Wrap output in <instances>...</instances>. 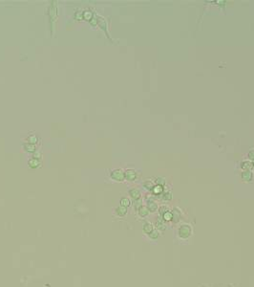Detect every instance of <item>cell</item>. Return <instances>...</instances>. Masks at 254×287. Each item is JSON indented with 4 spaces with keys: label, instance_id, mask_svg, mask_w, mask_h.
Returning a JSON list of instances; mask_svg holds the SVG:
<instances>
[{
    "label": "cell",
    "instance_id": "1",
    "mask_svg": "<svg viewBox=\"0 0 254 287\" xmlns=\"http://www.w3.org/2000/svg\"><path fill=\"white\" fill-rule=\"evenodd\" d=\"M193 236V227L188 223H184L177 229V236L181 240H187Z\"/></svg>",
    "mask_w": 254,
    "mask_h": 287
},
{
    "label": "cell",
    "instance_id": "2",
    "mask_svg": "<svg viewBox=\"0 0 254 287\" xmlns=\"http://www.w3.org/2000/svg\"><path fill=\"white\" fill-rule=\"evenodd\" d=\"M110 177L112 180H114L116 182H123L125 180L124 171L121 168H117L112 170V172L110 173Z\"/></svg>",
    "mask_w": 254,
    "mask_h": 287
},
{
    "label": "cell",
    "instance_id": "3",
    "mask_svg": "<svg viewBox=\"0 0 254 287\" xmlns=\"http://www.w3.org/2000/svg\"><path fill=\"white\" fill-rule=\"evenodd\" d=\"M171 212H172V216H173L172 217L171 222H173L174 224H177L180 220L182 219V210L178 207H174L173 209H172Z\"/></svg>",
    "mask_w": 254,
    "mask_h": 287
},
{
    "label": "cell",
    "instance_id": "4",
    "mask_svg": "<svg viewBox=\"0 0 254 287\" xmlns=\"http://www.w3.org/2000/svg\"><path fill=\"white\" fill-rule=\"evenodd\" d=\"M124 174H125V180L129 182H134L136 181L137 178H138V173L135 169H132V168H128L126 170L124 171Z\"/></svg>",
    "mask_w": 254,
    "mask_h": 287
},
{
    "label": "cell",
    "instance_id": "5",
    "mask_svg": "<svg viewBox=\"0 0 254 287\" xmlns=\"http://www.w3.org/2000/svg\"><path fill=\"white\" fill-rule=\"evenodd\" d=\"M146 207L150 212H156L159 210V205L153 198H148L146 200Z\"/></svg>",
    "mask_w": 254,
    "mask_h": 287
},
{
    "label": "cell",
    "instance_id": "6",
    "mask_svg": "<svg viewBox=\"0 0 254 287\" xmlns=\"http://www.w3.org/2000/svg\"><path fill=\"white\" fill-rule=\"evenodd\" d=\"M253 172L252 170H243L241 173V179L242 181L245 183H251L253 181Z\"/></svg>",
    "mask_w": 254,
    "mask_h": 287
},
{
    "label": "cell",
    "instance_id": "7",
    "mask_svg": "<svg viewBox=\"0 0 254 287\" xmlns=\"http://www.w3.org/2000/svg\"><path fill=\"white\" fill-rule=\"evenodd\" d=\"M156 228H155V225L149 221H145L143 225V234H145L146 236H148L149 234H151L153 231H154Z\"/></svg>",
    "mask_w": 254,
    "mask_h": 287
},
{
    "label": "cell",
    "instance_id": "8",
    "mask_svg": "<svg viewBox=\"0 0 254 287\" xmlns=\"http://www.w3.org/2000/svg\"><path fill=\"white\" fill-rule=\"evenodd\" d=\"M128 193H129L130 197L133 199V200H139V199L141 198V192L139 188H132L128 190Z\"/></svg>",
    "mask_w": 254,
    "mask_h": 287
},
{
    "label": "cell",
    "instance_id": "9",
    "mask_svg": "<svg viewBox=\"0 0 254 287\" xmlns=\"http://www.w3.org/2000/svg\"><path fill=\"white\" fill-rule=\"evenodd\" d=\"M155 226H156V229L160 232H164L166 230V228H167V227H166V224H165V221L163 220L160 216L158 218L157 221H156Z\"/></svg>",
    "mask_w": 254,
    "mask_h": 287
},
{
    "label": "cell",
    "instance_id": "10",
    "mask_svg": "<svg viewBox=\"0 0 254 287\" xmlns=\"http://www.w3.org/2000/svg\"><path fill=\"white\" fill-rule=\"evenodd\" d=\"M127 212H128L127 208L122 207L121 205L115 209V214H116L117 216H119V217H124L125 215L127 214Z\"/></svg>",
    "mask_w": 254,
    "mask_h": 287
},
{
    "label": "cell",
    "instance_id": "11",
    "mask_svg": "<svg viewBox=\"0 0 254 287\" xmlns=\"http://www.w3.org/2000/svg\"><path fill=\"white\" fill-rule=\"evenodd\" d=\"M137 212H138V215H139V216H140L141 218H143V219L146 218L149 215V214H150V212L148 210V209H147V207L144 206V205H143V206H141L140 209L137 210Z\"/></svg>",
    "mask_w": 254,
    "mask_h": 287
},
{
    "label": "cell",
    "instance_id": "12",
    "mask_svg": "<svg viewBox=\"0 0 254 287\" xmlns=\"http://www.w3.org/2000/svg\"><path fill=\"white\" fill-rule=\"evenodd\" d=\"M151 191L154 195H162L163 193V191H164V188L159 185H155Z\"/></svg>",
    "mask_w": 254,
    "mask_h": 287
},
{
    "label": "cell",
    "instance_id": "13",
    "mask_svg": "<svg viewBox=\"0 0 254 287\" xmlns=\"http://www.w3.org/2000/svg\"><path fill=\"white\" fill-rule=\"evenodd\" d=\"M240 166H241V168L243 170H251V168H253L252 163H251L250 161H243Z\"/></svg>",
    "mask_w": 254,
    "mask_h": 287
},
{
    "label": "cell",
    "instance_id": "14",
    "mask_svg": "<svg viewBox=\"0 0 254 287\" xmlns=\"http://www.w3.org/2000/svg\"><path fill=\"white\" fill-rule=\"evenodd\" d=\"M160 236V231H158L157 229H155L154 231H153L151 234H149L147 236H148L151 240H154V241H156V240L159 239Z\"/></svg>",
    "mask_w": 254,
    "mask_h": 287
},
{
    "label": "cell",
    "instance_id": "15",
    "mask_svg": "<svg viewBox=\"0 0 254 287\" xmlns=\"http://www.w3.org/2000/svg\"><path fill=\"white\" fill-rule=\"evenodd\" d=\"M119 203H121V206L128 208V207L131 206L132 202H131V200L128 197H122V198H121V200H119Z\"/></svg>",
    "mask_w": 254,
    "mask_h": 287
},
{
    "label": "cell",
    "instance_id": "16",
    "mask_svg": "<svg viewBox=\"0 0 254 287\" xmlns=\"http://www.w3.org/2000/svg\"><path fill=\"white\" fill-rule=\"evenodd\" d=\"M143 188H145V190L151 191V190H152V188H154L155 184H154V182L151 181V180H146V181H144V182H143Z\"/></svg>",
    "mask_w": 254,
    "mask_h": 287
},
{
    "label": "cell",
    "instance_id": "17",
    "mask_svg": "<svg viewBox=\"0 0 254 287\" xmlns=\"http://www.w3.org/2000/svg\"><path fill=\"white\" fill-rule=\"evenodd\" d=\"M29 166L31 168H37L40 166V163L37 159H32L29 161Z\"/></svg>",
    "mask_w": 254,
    "mask_h": 287
},
{
    "label": "cell",
    "instance_id": "18",
    "mask_svg": "<svg viewBox=\"0 0 254 287\" xmlns=\"http://www.w3.org/2000/svg\"><path fill=\"white\" fill-rule=\"evenodd\" d=\"M160 217H162L165 222H170V221H172V217H173L172 216V212L171 210H168L165 214H163Z\"/></svg>",
    "mask_w": 254,
    "mask_h": 287
},
{
    "label": "cell",
    "instance_id": "19",
    "mask_svg": "<svg viewBox=\"0 0 254 287\" xmlns=\"http://www.w3.org/2000/svg\"><path fill=\"white\" fill-rule=\"evenodd\" d=\"M168 210H170V209H169V207L166 206V205H162V206L159 207V210H158V212H159V216H162L163 214H165Z\"/></svg>",
    "mask_w": 254,
    "mask_h": 287
},
{
    "label": "cell",
    "instance_id": "20",
    "mask_svg": "<svg viewBox=\"0 0 254 287\" xmlns=\"http://www.w3.org/2000/svg\"><path fill=\"white\" fill-rule=\"evenodd\" d=\"M24 149L28 152H34L35 151V146L34 144H32L27 143V144H24Z\"/></svg>",
    "mask_w": 254,
    "mask_h": 287
},
{
    "label": "cell",
    "instance_id": "21",
    "mask_svg": "<svg viewBox=\"0 0 254 287\" xmlns=\"http://www.w3.org/2000/svg\"><path fill=\"white\" fill-rule=\"evenodd\" d=\"M162 198L165 201H170L172 199V193L169 190H167V191L164 190L163 191V193L162 194Z\"/></svg>",
    "mask_w": 254,
    "mask_h": 287
},
{
    "label": "cell",
    "instance_id": "22",
    "mask_svg": "<svg viewBox=\"0 0 254 287\" xmlns=\"http://www.w3.org/2000/svg\"><path fill=\"white\" fill-rule=\"evenodd\" d=\"M155 184L163 187V186L165 185V179L163 178V177H158V178L155 180Z\"/></svg>",
    "mask_w": 254,
    "mask_h": 287
},
{
    "label": "cell",
    "instance_id": "23",
    "mask_svg": "<svg viewBox=\"0 0 254 287\" xmlns=\"http://www.w3.org/2000/svg\"><path fill=\"white\" fill-rule=\"evenodd\" d=\"M28 143L29 144H36L37 143V137H36V135H30L29 137H28Z\"/></svg>",
    "mask_w": 254,
    "mask_h": 287
},
{
    "label": "cell",
    "instance_id": "24",
    "mask_svg": "<svg viewBox=\"0 0 254 287\" xmlns=\"http://www.w3.org/2000/svg\"><path fill=\"white\" fill-rule=\"evenodd\" d=\"M134 209H135L136 210H138L140 208L143 206V204H141V199H139V200H134Z\"/></svg>",
    "mask_w": 254,
    "mask_h": 287
},
{
    "label": "cell",
    "instance_id": "25",
    "mask_svg": "<svg viewBox=\"0 0 254 287\" xmlns=\"http://www.w3.org/2000/svg\"><path fill=\"white\" fill-rule=\"evenodd\" d=\"M247 157H248V159H249V160L254 161V149H251V150H249V151H248Z\"/></svg>",
    "mask_w": 254,
    "mask_h": 287
},
{
    "label": "cell",
    "instance_id": "26",
    "mask_svg": "<svg viewBox=\"0 0 254 287\" xmlns=\"http://www.w3.org/2000/svg\"><path fill=\"white\" fill-rule=\"evenodd\" d=\"M83 17L85 18V19H88V20H89V19H91V17H92V13H89V12L84 13H83Z\"/></svg>",
    "mask_w": 254,
    "mask_h": 287
},
{
    "label": "cell",
    "instance_id": "27",
    "mask_svg": "<svg viewBox=\"0 0 254 287\" xmlns=\"http://www.w3.org/2000/svg\"><path fill=\"white\" fill-rule=\"evenodd\" d=\"M40 156H41V153L40 152H36V151L34 152V159H38V158H40Z\"/></svg>",
    "mask_w": 254,
    "mask_h": 287
},
{
    "label": "cell",
    "instance_id": "28",
    "mask_svg": "<svg viewBox=\"0 0 254 287\" xmlns=\"http://www.w3.org/2000/svg\"><path fill=\"white\" fill-rule=\"evenodd\" d=\"M200 287H208V286H206V285H204V284H201Z\"/></svg>",
    "mask_w": 254,
    "mask_h": 287
},
{
    "label": "cell",
    "instance_id": "29",
    "mask_svg": "<svg viewBox=\"0 0 254 287\" xmlns=\"http://www.w3.org/2000/svg\"><path fill=\"white\" fill-rule=\"evenodd\" d=\"M227 287H234V286H233V284H228Z\"/></svg>",
    "mask_w": 254,
    "mask_h": 287
},
{
    "label": "cell",
    "instance_id": "30",
    "mask_svg": "<svg viewBox=\"0 0 254 287\" xmlns=\"http://www.w3.org/2000/svg\"><path fill=\"white\" fill-rule=\"evenodd\" d=\"M251 163H252V166L254 168V161H252V162H251Z\"/></svg>",
    "mask_w": 254,
    "mask_h": 287
}]
</instances>
